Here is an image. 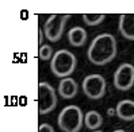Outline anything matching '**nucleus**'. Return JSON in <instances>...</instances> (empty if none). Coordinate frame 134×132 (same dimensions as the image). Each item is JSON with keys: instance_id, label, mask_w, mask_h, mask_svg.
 Segmentation results:
<instances>
[{"instance_id": "nucleus-1", "label": "nucleus", "mask_w": 134, "mask_h": 132, "mask_svg": "<svg viewBox=\"0 0 134 132\" xmlns=\"http://www.w3.org/2000/svg\"><path fill=\"white\" fill-rule=\"evenodd\" d=\"M116 50L115 36L108 33H103L93 38L87 51V57L93 65L103 66L110 64L116 57Z\"/></svg>"}, {"instance_id": "nucleus-2", "label": "nucleus", "mask_w": 134, "mask_h": 132, "mask_svg": "<svg viewBox=\"0 0 134 132\" xmlns=\"http://www.w3.org/2000/svg\"><path fill=\"white\" fill-rule=\"evenodd\" d=\"M76 66H77V59L75 57V54L70 53L69 50L62 49V50L53 53L50 69H52L53 74L58 77V78L69 77L75 72Z\"/></svg>"}, {"instance_id": "nucleus-3", "label": "nucleus", "mask_w": 134, "mask_h": 132, "mask_svg": "<svg viewBox=\"0 0 134 132\" xmlns=\"http://www.w3.org/2000/svg\"><path fill=\"white\" fill-rule=\"evenodd\" d=\"M84 123V115L77 105H68L57 117V124L64 132H80Z\"/></svg>"}, {"instance_id": "nucleus-4", "label": "nucleus", "mask_w": 134, "mask_h": 132, "mask_svg": "<svg viewBox=\"0 0 134 132\" xmlns=\"http://www.w3.org/2000/svg\"><path fill=\"white\" fill-rule=\"evenodd\" d=\"M70 15H50L43 24V35L49 42H58L65 30Z\"/></svg>"}, {"instance_id": "nucleus-5", "label": "nucleus", "mask_w": 134, "mask_h": 132, "mask_svg": "<svg viewBox=\"0 0 134 132\" xmlns=\"http://www.w3.org/2000/svg\"><path fill=\"white\" fill-rule=\"evenodd\" d=\"M57 106L56 90L48 82H41L38 88V112L39 115H46L54 111Z\"/></svg>"}, {"instance_id": "nucleus-6", "label": "nucleus", "mask_w": 134, "mask_h": 132, "mask_svg": "<svg viewBox=\"0 0 134 132\" xmlns=\"http://www.w3.org/2000/svg\"><path fill=\"white\" fill-rule=\"evenodd\" d=\"M83 92L91 100H100L106 93V80L100 74H90L83 80Z\"/></svg>"}, {"instance_id": "nucleus-7", "label": "nucleus", "mask_w": 134, "mask_h": 132, "mask_svg": "<svg viewBox=\"0 0 134 132\" xmlns=\"http://www.w3.org/2000/svg\"><path fill=\"white\" fill-rule=\"evenodd\" d=\"M134 85V66L131 64H122L114 73V86L118 90H129Z\"/></svg>"}, {"instance_id": "nucleus-8", "label": "nucleus", "mask_w": 134, "mask_h": 132, "mask_svg": "<svg viewBox=\"0 0 134 132\" xmlns=\"http://www.w3.org/2000/svg\"><path fill=\"white\" fill-rule=\"evenodd\" d=\"M77 92H79V85L73 78L65 77V78L60 80V82H58V95L64 100H70V98L76 97Z\"/></svg>"}, {"instance_id": "nucleus-9", "label": "nucleus", "mask_w": 134, "mask_h": 132, "mask_svg": "<svg viewBox=\"0 0 134 132\" xmlns=\"http://www.w3.org/2000/svg\"><path fill=\"white\" fill-rule=\"evenodd\" d=\"M119 33L123 38L134 41V14H123L119 18Z\"/></svg>"}, {"instance_id": "nucleus-10", "label": "nucleus", "mask_w": 134, "mask_h": 132, "mask_svg": "<svg viewBox=\"0 0 134 132\" xmlns=\"http://www.w3.org/2000/svg\"><path fill=\"white\" fill-rule=\"evenodd\" d=\"M116 116L121 120L133 121L134 120V101L131 100H122L116 105Z\"/></svg>"}, {"instance_id": "nucleus-11", "label": "nucleus", "mask_w": 134, "mask_h": 132, "mask_svg": "<svg viewBox=\"0 0 134 132\" xmlns=\"http://www.w3.org/2000/svg\"><path fill=\"white\" fill-rule=\"evenodd\" d=\"M68 41L73 47H81L87 42V31L83 27H73L68 31Z\"/></svg>"}, {"instance_id": "nucleus-12", "label": "nucleus", "mask_w": 134, "mask_h": 132, "mask_svg": "<svg viewBox=\"0 0 134 132\" xmlns=\"http://www.w3.org/2000/svg\"><path fill=\"white\" fill-rule=\"evenodd\" d=\"M84 124L85 127L91 129V131H96L98 128L102 127V124H103V117H102V115L96 111H90L87 112L85 116H84Z\"/></svg>"}, {"instance_id": "nucleus-13", "label": "nucleus", "mask_w": 134, "mask_h": 132, "mask_svg": "<svg viewBox=\"0 0 134 132\" xmlns=\"http://www.w3.org/2000/svg\"><path fill=\"white\" fill-rule=\"evenodd\" d=\"M106 19L104 14H85L83 15V20L87 26H98Z\"/></svg>"}, {"instance_id": "nucleus-14", "label": "nucleus", "mask_w": 134, "mask_h": 132, "mask_svg": "<svg viewBox=\"0 0 134 132\" xmlns=\"http://www.w3.org/2000/svg\"><path fill=\"white\" fill-rule=\"evenodd\" d=\"M53 57V49L50 45H41L39 49V58L42 61H49Z\"/></svg>"}, {"instance_id": "nucleus-15", "label": "nucleus", "mask_w": 134, "mask_h": 132, "mask_svg": "<svg viewBox=\"0 0 134 132\" xmlns=\"http://www.w3.org/2000/svg\"><path fill=\"white\" fill-rule=\"evenodd\" d=\"M39 132H54V128L50 125V124L42 123L41 125H39Z\"/></svg>"}, {"instance_id": "nucleus-16", "label": "nucleus", "mask_w": 134, "mask_h": 132, "mask_svg": "<svg viewBox=\"0 0 134 132\" xmlns=\"http://www.w3.org/2000/svg\"><path fill=\"white\" fill-rule=\"evenodd\" d=\"M114 132H126V131H125V129H115Z\"/></svg>"}, {"instance_id": "nucleus-17", "label": "nucleus", "mask_w": 134, "mask_h": 132, "mask_svg": "<svg viewBox=\"0 0 134 132\" xmlns=\"http://www.w3.org/2000/svg\"><path fill=\"white\" fill-rule=\"evenodd\" d=\"M92 132H102V131H92Z\"/></svg>"}]
</instances>
